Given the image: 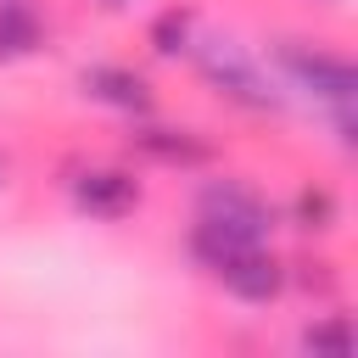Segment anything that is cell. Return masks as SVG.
Segmentation results:
<instances>
[{"label":"cell","instance_id":"6da1fadb","mask_svg":"<svg viewBox=\"0 0 358 358\" xmlns=\"http://www.w3.org/2000/svg\"><path fill=\"white\" fill-rule=\"evenodd\" d=\"M268 229H274V213H268V201L257 190H246L241 179H213L201 190V201H196V235H190V246H196V257L207 268H218L235 252L263 246Z\"/></svg>","mask_w":358,"mask_h":358},{"label":"cell","instance_id":"7a4b0ae2","mask_svg":"<svg viewBox=\"0 0 358 358\" xmlns=\"http://www.w3.org/2000/svg\"><path fill=\"white\" fill-rule=\"evenodd\" d=\"M280 62H285V73H291L308 95H319V101L336 112L341 140H352V95H358V73H352V62L336 56V50L302 45V39H285V45H280Z\"/></svg>","mask_w":358,"mask_h":358},{"label":"cell","instance_id":"3957f363","mask_svg":"<svg viewBox=\"0 0 358 358\" xmlns=\"http://www.w3.org/2000/svg\"><path fill=\"white\" fill-rule=\"evenodd\" d=\"M190 50H196V62H201V78H207L224 101H235V106H246V112H274V106H280L268 73H263L235 39H201V45H190Z\"/></svg>","mask_w":358,"mask_h":358},{"label":"cell","instance_id":"277c9868","mask_svg":"<svg viewBox=\"0 0 358 358\" xmlns=\"http://www.w3.org/2000/svg\"><path fill=\"white\" fill-rule=\"evenodd\" d=\"M73 201L90 218H123V213L140 207V179L123 173V168H84L73 179Z\"/></svg>","mask_w":358,"mask_h":358},{"label":"cell","instance_id":"5b68a950","mask_svg":"<svg viewBox=\"0 0 358 358\" xmlns=\"http://www.w3.org/2000/svg\"><path fill=\"white\" fill-rule=\"evenodd\" d=\"M218 280H224V291L241 296V302H274V296L285 291V268H280V257L263 252V246H246V252H235L229 263H218Z\"/></svg>","mask_w":358,"mask_h":358},{"label":"cell","instance_id":"8992f818","mask_svg":"<svg viewBox=\"0 0 358 358\" xmlns=\"http://www.w3.org/2000/svg\"><path fill=\"white\" fill-rule=\"evenodd\" d=\"M84 95H95V101H106V106H117V112H151L157 106V90H151V78L145 73H134V67H84Z\"/></svg>","mask_w":358,"mask_h":358},{"label":"cell","instance_id":"52a82bcc","mask_svg":"<svg viewBox=\"0 0 358 358\" xmlns=\"http://www.w3.org/2000/svg\"><path fill=\"white\" fill-rule=\"evenodd\" d=\"M134 145L151 151L157 162H207V151H213L207 140H190L185 129H140Z\"/></svg>","mask_w":358,"mask_h":358},{"label":"cell","instance_id":"ba28073f","mask_svg":"<svg viewBox=\"0 0 358 358\" xmlns=\"http://www.w3.org/2000/svg\"><path fill=\"white\" fill-rule=\"evenodd\" d=\"M39 39H45V28H39V17L22 0L0 6V56H28Z\"/></svg>","mask_w":358,"mask_h":358},{"label":"cell","instance_id":"9c48e42d","mask_svg":"<svg viewBox=\"0 0 358 358\" xmlns=\"http://www.w3.org/2000/svg\"><path fill=\"white\" fill-rule=\"evenodd\" d=\"M190 45H196V17H190V11L173 6V11H162V17L151 22V50H157V56H185Z\"/></svg>","mask_w":358,"mask_h":358},{"label":"cell","instance_id":"30bf717a","mask_svg":"<svg viewBox=\"0 0 358 358\" xmlns=\"http://www.w3.org/2000/svg\"><path fill=\"white\" fill-rule=\"evenodd\" d=\"M296 224L302 229H330L336 224V196L324 185H302L296 190Z\"/></svg>","mask_w":358,"mask_h":358},{"label":"cell","instance_id":"8fae6325","mask_svg":"<svg viewBox=\"0 0 358 358\" xmlns=\"http://www.w3.org/2000/svg\"><path fill=\"white\" fill-rule=\"evenodd\" d=\"M302 347L308 352H324V358H347L352 352V324L347 319H324V324H313L302 336Z\"/></svg>","mask_w":358,"mask_h":358},{"label":"cell","instance_id":"7c38bea8","mask_svg":"<svg viewBox=\"0 0 358 358\" xmlns=\"http://www.w3.org/2000/svg\"><path fill=\"white\" fill-rule=\"evenodd\" d=\"M106 6H123V0H106Z\"/></svg>","mask_w":358,"mask_h":358},{"label":"cell","instance_id":"4fadbf2b","mask_svg":"<svg viewBox=\"0 0 358 358\" xmlns=\"http://www.w3.org/2000/svg\"><path fill=\"white\" fill-rule=\"evenodd\" d=\"M0 6H11V0H0Z\"/></svg>","mask_w":358,"mask_h":358}]
</instances>
